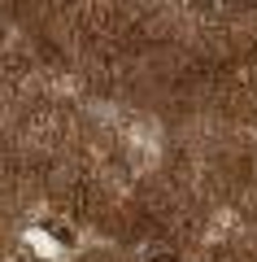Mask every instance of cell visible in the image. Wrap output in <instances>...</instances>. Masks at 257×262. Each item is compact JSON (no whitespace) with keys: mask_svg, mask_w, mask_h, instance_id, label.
<instances>
[{"mask_svg":"<svg viewBox=\"0 0 257 262\" xmlns=\"http://www.w3.org/2000/svg\"><path fill=\"white\" fill-rule=\"evenodd\" d=\"M148 262H179V258H175V253H153Z\"/></svg>","mask_w":257,"mask_h":262,"instance_id":"1","label":"cell"}]
</instances>
